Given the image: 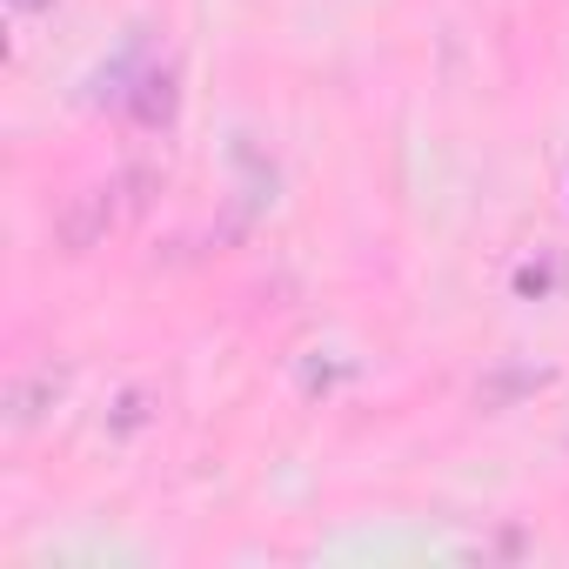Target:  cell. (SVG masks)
Segmentation results:
<instances>
[{"mask_svg":"<svg viewBox=\"0 0 569 569\" xmlns=\"http://www.w3.org/2000/svg\"><path fill=\"white\" fill-rule=\"evenodd\" d=\"M68 389V362H34L21 376H8V389H0V409H8V429H34Z\"/></svg>","mask_w":569,"mask_h":569,"instance_id":"2","label":"cell"},{"mask_svg":"<svg viewBox=\"0 0 569 569\" xmlns=\"http://www.w3.org/2000/svg\"><path fill=\"white\" fill-rule=\"evenodd\" d=\"M14 8H21V14H41V8H54V0H14Z\"/></svg>","mask_w":569,"mask_h":569,"instance_id":"5","label":"cell"},{"mask_svg":"<svg viewBox=\"0 0 569 569\" xmlns=\"http://www.w3.org/2000/svg\"><path fill=\"white\" fill-rule=\"evenodd\" d=\"M134 121H148V128H168V121H174V74H168V68H148V74H141V88H134Z\"/></svg>","mask_w":569,"mask_h":569,"instance_id":"3","label":"cell"},{"mask_svg":"<svg viewBox=\"0 0 569 569\" xmlns=\"http://www.w3.org/2000/svg\"><path fill=\"white\" fill-rule=\"evenodd\" d=\"M128 214V201H121V181H94V188H74L68 194V208L54 214V241L68 248V254H88V248H101L108 234H114V221Z\"/></svg>","mask_w":569,"mask_h":569,"instance_id":"1","label":"cell"},{"mask_svg":"<svg viewBox=\"0 0 569 569\" xmlns=\"http://www.w3.org/2000/svg\"><path fill=\"white\" fill-rule=\"evenodd\" d=\"M536 382H549V376H542V369H502V376H489V382L476 389V402H482V409H502V402H516V396L536 389Z\"/></svg>","mask_w":569,"mask_h":569,"instance_id":"4","label":"cell"}]
</instances>
